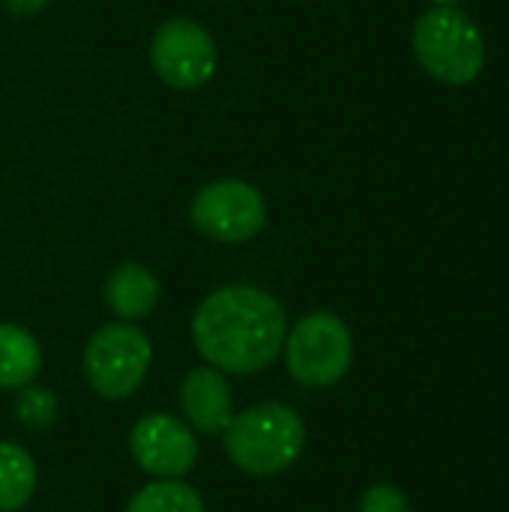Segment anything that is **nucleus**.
<instances>
[{
  "instance_id": "nucleus-1",
  "label": "nucleus",
  "mask_w": 509,
  "mask_h": 512,
  "mask_svg": "<svg viewBox=\"0 0 509 512\" xmlns=\"http://www.w3.org/2000/svg\"><path fill=\"white\" fill-rule=\"evenodd\" d=\"M285 306L255 285H225L201 300L192 342L207 366L225 375H258L282 357Z\"/></svg>"
},
{
  "instance_id": "nucleus-2",
  "label": "nucleus",
  "mask_w": 509,
  "mask_h": 512,
  "mask_svg": "<svg viewBox=\"0 0 509 512\" xmlns=\"http://www.w3.org/2000/svg\"><path fill=\"white\" fill-rule=\"evenodd\" d=\"M222 444L234 468L249 477H276L285 474L306 450V423L303 417L282 402L252 405L228 423Z\"/></svg>"
},
{
  "instance_id": "nucleus-3",
  "label": "nucleus",
  "mask_w": 509,
  "mask_h": 512,
  "mask_svg": "<svg viewBox=\"0 0 509 512\" xmlns=\"http://www.w3.org/2000/svg\"><path fill=\"white\" fill-rule=\"evenodd\" d=\"M414 54L432 78L462 87L483 72L486 39L459 6H435L414 24Z\"/></svg>"
},
{
  "instance_id": "nucleus-4",
  "label": "nucleus",
  "mask_w": 509,
  "mask_h": 512,
  "mask_svg": "<svg viewBox=\"0 0 509 512\" xmlns=\"http://www.w3.org/2000/svg\"><path fill=\"white\" fill-rule=\"evenodd\" d=\"M288 375L309 390L339 384L354 363V339L348 324L333 312L303 315L282 345Z\"/></svg>"
},
{
  "instance_id": "nucleus-5",
  "label": "nucleus",
  "mask_w": 509,
  "mask_h": 512,
  "mask_svg": "<svg viewBox=\"0 0 509 512\" xmlns=\"http://www.w3.org/2000/svg\"><path fill=\"white\" fill-rule=\"evenodd\" d=\"M84 375L105 402H123L141 390L153 363V342L129 321L99 327L84 345Z\"/></svg>"
},
{
  "instance_id": "nucleus-6",
  "label": "nucleus",
  "mask_w": 509,
  "mask_h": 512,
  "mask_svg": "<svg viewBox=\"0 0 509 512\" xmlns=\"http://www.w3.org/2000/svg\"><path fill=\"white\" fill-rule=\"evenodd\" d=\"M189 222L210 240L246 243L264 231L267 204L264 195L246 180H216L192 198Z\"/></svg>"
},
{
  "instance_id": "nucleus-7",
  "label": "nucleus",
  "mask_w": 509,
  "mask_h": 512,
  "mask_svg": "<svg viewBox=\"0 0 509 512\" xmlns=\"http://www.w3.org/2000/svg\"><path fill=\"white\" fill-rule=\"evenodd\" d=\"M153 72L174 90H195L216 72L219 54L207 27L192 18H168L150 42Z\"/></svg>"
},
{
  "instance_id": "nucleus-8",
  "label": "nucleus",
  "mask_w": 509,
  "mask_h": 512,
  "mask_svg": "<svg viewBox=\"0 0 509 512\" xmlns=\"http://www.w3.org/2000/svg\"><path fill=\"white\" fill-rule=\"evenodd\" d=\"M135 465L153 480H183L198 462L195 429L171 414H144L129 432Z\"/></svg>"
},
{
  "instance_id": "nucleus-9",
  "label": "nucleus",
  "mask_w": 509,
  "mask_h": 512,
  "mask_svg": "<svg viewBox=\"0 0 509 512\" xmlns=\"http://www.w3.org/2000/svg\"><path fill=\"white\" fill-rule=\"evenodd\" d=\"M180 411L195 435H222L237 414L228 375L213 366L189 369L180 381Z\"/></svg>"
},
{
  "instance_id": "nucleus-10",
  "label": "nucleus",
  "mask_w": 509,
  "mask_h": 512,
  "mask_svg": "<svg viewBox=\"0 0 509 512\" xmlns=\"http://www.w3.org/2000/svg\"><path fill=\"white\" fill-rule=\"evenodd\" d=\"M162 300V285L153 270H147L138 261L117 264L105 279V306L120 321H144L156 312Z\"/></svg>"
},
{
  "instance_id": "nucleus-11",
  "label": "nucleus",
  "mask_w": 509,
  "mask_h": 512,
  "mask_svg": "<svg viewBox=\"0 0 509 512\" xmlns=\"http://www.w3.org/2000/svg\"><path fill=\"white\" fill-rule=\"evenodd\" d=\"M42 348L36 336L18 324H0V390H21L36 381Z\"/></svg>"
},
{
  "instance_id": "nucleus-12",
  "label": "nucleus",
  "mask_w": 509,
  "mask_h": 512,
  "mask_svg": "<svg viewBox=\"0 0 509 512\" xmlns=\"http://www.w3.org/2000/svg\"><path fill=\"white\" fill-rule=\"evenodd\" d=\"M36 459L18 441H0V512L24 510L36 492Z\"/></svg>"
},
{
  "instance_id": "nucleus-13",
  "label": "nucleus",
  "mask_w": 509,
  "mask_h": 512,
  "mask_svg": "<svg viewBox=\"0 0 509 512\" xmlns=\"http://www.w3.org/2000/svg\"><path fill=\"white\" fill-rule=\"evenodd\" d=\"M126 512H207L195 486L183 480H153L141 486Z\"/></svg>"
},
{
  "instance_id": "nucleus-14",
  "label": "nucleus",
  "mask_w": 509,
  "mask_h": 512,
  "mask_svg": "<svg viewBox=\"0 0 509 512\" xmlns=\"http://www.w3.org/2000/svg\"><path fill=\"white\" fill-rule=\"evenodd\" d=\"M15 393H18V396H15L12 411H15V420H18L21 426H27V429H33V432H45V429L54 426L57 408H60L54 390L39 387V384H27V387H21V390H15Z\"/></svg>"
},
{
  "instance_id": "nucleus-15",
  "label": "nucleus",
  "mask_w": 509,
  "mask_h": 512,
  "mask_svg": "<svg viewBox=\"0 0 509 512\" xmlns=\"http://www.w3.org/2000/svg\"><path fill=\"white\" fill-rule=\"evenodd\" d=\"M360 512H414L411 498L393 483H375L363 492Z\"/></svg>"
},
{
  "instance_id": "nucleus-16",
  "label": "nucleus",
  "mask_w": 509,
  "mask_h": 512,
  "mask_svg": "<svg viewBox=\"0 0 509 512\" xmlns=\"http://www.w3.org/2000/svg\"><path fill=\"white\" fill-rule=\"evenodd\" d=\"M3 6H6L12 15H21V18H27V15H36V12H42V9L48 6V0H3Z\"/></svg>"
},
{
  "instance_id": "nucleus-17",
  "label": "nucleus",
  "mask_w": 509,
  "mask_h": 512,
  "mask_svg": "<svg viewBox=\"0 0 509 512\" xmlns=\"http://www.w3.org/2000/svg\"><path fill=\"white\" fill-rule=\"evenodd\" d=\"M435 6H459L462 0H432Z\"/></svg>"
}]
</instances>
